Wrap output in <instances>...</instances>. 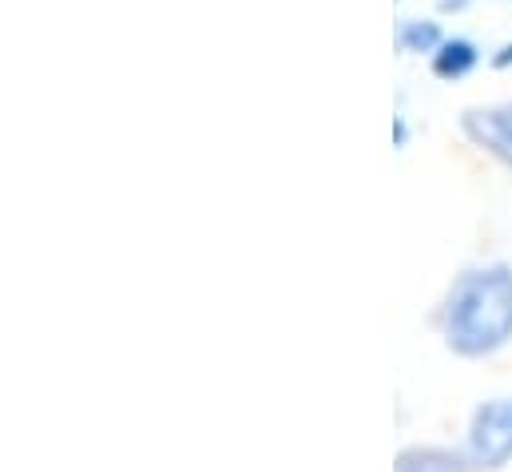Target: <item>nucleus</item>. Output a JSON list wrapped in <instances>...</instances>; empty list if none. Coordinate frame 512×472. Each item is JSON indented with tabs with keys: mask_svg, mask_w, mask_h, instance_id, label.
<instances>
[{
	"mask_svg": "<svg viewBox=\"0 0 512 472\" xmlns=\"http://www.w3.org/2000/svg\"><path fill=\"white\" fill-rule=\"evenodd\" d=\"M393 472H473V461L453 453V449H437V445H413L397 453Z\"/></svg>",
	"mask_w": 512,
	"mask_h": 472,
	"instance_id": "nucleus-4",
	"label": "nucleus"
},
{
	"mask_svg": "<svg viewBox=\"0 0 512 472\" xmlns=\"http://www.w3.org/2000/svg\"><path fill=\"white\" fill-rule=\"evenodd\" d=\"M461 131H465V139L473 147H481L497 163L512 167V100L461 112Z\"/></svg>",
	"mask_w": 512,
	"mask_h": 472,
	"instance_id": "nucleus-3",
	"label": "nucleus"
},
{
	"mask_svg": "<svg viewBox=\"0 0 512 472\" xmlns=\"http://www.w3.org/2000/svg\"><path fill=\"white\" fill-rule=\"evenodd\" d=\"M509 64H512V44H505L501 56H493V68H509Z\"/></svg>",
	"mask_w": 512,
	"mask_h": 472,
	"instance_id": "nucleus-7",
	"label": "nucleus"
},
{
	"mask_svg": "<svg viewBox=\"0 0 512 472\" xmlns=\"http://www.w3.org/2000/svg\"><path fill=\"white\" fill-rule=\"evenodd\" d=\"M477 64H481L477 44H473V40H461V36H457V40L445 36V44L429 56V68H433L437 80H461V76H469Z\"/></svg>",
	"mask_w": 512,
	"mask_h": 472,
	"instance_id": "nucleus-5",
	"label": "nucleus"
},
{
	"mask_svg": "<svg viewBox=\"0 0 512 472\" xmlns=\"http://www.w3.org/2000/svg\"><path fill=\"white\" fill-rule=\"evenodd\" d=\"M465 457L473 461V469L497 472L512 461V397H493L485 401L473 421H469V437H465Z\"/></svg>",
	"mask_w": 512,
	"mask_h": 472,
	"instance_id": "nucleus-2",
	"label": "nucleus"
},
{
	"mask_svg": "<svg viewBox=\"0 0 512 472\" xmlns=\"http://www.w3.org/2000/svg\"><path fill=\"white\" fill-rule=\"evenodd\" d=\"M441 338L457 357H489L512 342V266L489 262L457 274L441 314Z\"/></svg>",
	"mask_w": 512,
	"mask_h": 472,
	"instance_id": "nucleus-1",
	"label": "nucleus"
},
{
	"mask_svg": "<svg viewBox=\"0 0 512 472\" xmlns=\"http://www.w3.org/2000/svg\"><path fill=\"white\" fill-rule=\"evenodd\" d=\"M397 44H401V52L433 56V52L445 44V32H441L437 20H401V28H397Z\"/></svg>",
	"mask_w": 512,
	"mask_h": 472,
	"instance_id": "nucleus-6",
	"label": "nucleus"
}]
</instances>
